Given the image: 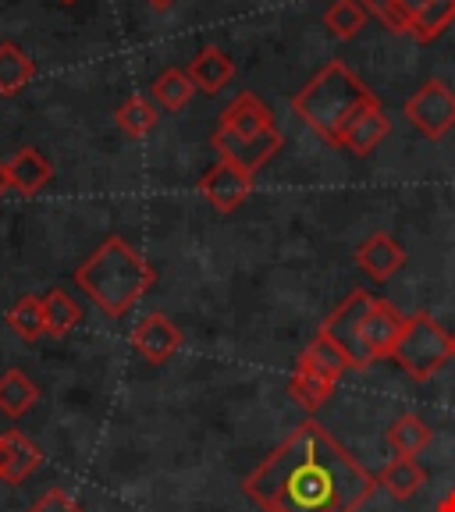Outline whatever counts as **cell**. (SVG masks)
Segmentation results:
<instances>
[{"label": "cell", "instance_id": "3", "mask_svg": "<svg viewBox=\"0 0 455 512\" xmlns=\"http://www.w3.org/2000/svg\"><path fill=\"white\" fill-rule=\"evenodd\" d=\"M75 285L107 317H125L157 285V271H153V264L132 242H125L121 235H111L79 264Z\"/></svg>", "mask_w": 455, "mask_h": 512}, {"label": "cell", "instance_id": "19", "mask_svg": "<svg viewBox=\"0 0 455 512\" xmlns=\"http://www.w3.org/2000/svg\"><path fill=\"white\" fill-rule=\"evenodd\" d=\"M384 438H388V448H392L395 456L416 459L434 441V434H431V427H427L416 413H402L399 420L388 427V434H384Z\"/></svg>", "mask_w": 455, "mask_h": 512}, {"label": "cell", "instance_id": "20", "mask_svg": "<svg viewBox=\"0 0 455 512\" xmlns=\"http://www.w3.org/2000/svg\"><path fill=\"white\" fill-rule=\"evenodd\" d=\"M150 96H153V104L164 107V111H182L192 96H196V86H192L185 68H168V72H160L157 79H153Z\"/></svg>", "mask_w": 455, "mask_h": 512}, {"label": "cell", "instance_id": "1", "mask_svg": "<svg viewBox=\"0 0 455 512\" xmlns=\"http://www.w3.org/2000/svg\"><path fill=\"white\" fill-rule=\"evenodd\" d=\"M264 512H360L377 477L317 420L288 434L242 484Z\"/></svg>", "mask_w": 455, "mask_h": 512}, {"label": "cell", "instance_id": "33", "mask_svg": "<svg viewBox=\"0 0 455 512\" xmlns=\"http://www.w3.org/2000/svg\"><path fill=\"white\" fill-rule=\"evenodd\" d=\"M61 4H75V0H61Z\"/></svg>", "mask_w": 455, "mask_h": 512}, {"label": "cell", "instance_id": "15", "mask_svg": "<svg viewBox=\"0 0 455 512\" xmlns=\"http://www.w3.org/2000/svg\"><path fill=\"white\" fill-rule=\"evenodd\" d=\"M296 370H306V374H317V377H328V381H342L345 370L349 367V356L331 342L328 335H313V342H306V349L299 352V367Z\"/></svg>", "mask_w": 455, "mask_h": 512}, {"label": "cell", "instance_id": "6", "mask_svg": "<svg viewBox=\"0 0 455 512\" xmlns=\"http://www.w3.org/2000/svg\"><path fill=\"white\" fill-rule=\"evenodd\" d=\"M392 360L399 363V370H406L413 381H427V377L438 374L448 360H455V335L445 331V324L434 320L431 313H409Z\"/></svg>", "mask_w": 455, "mask_h": 512}, {"label": "cell", "instance_id": "23", "mask_svg": "<svg viewBox=\"0 0 455 512\" xmlns=\"http://www.w3.org/2000/svg\"><path fill=\"white\" fill-rule=\"evenodd\" d=\"M370 11L363 8L360 0H335L328 11H324V25L331 29V36L342 43L356 40L363 32V25H367Z\"/></svg>", "mask_w": 455, "mask_h": 512}, {"label": "cell", "instance_id": "21", "mask_svg": "<svg viewBox=\"0 0 455 512\" xmlns=\"http://www.w3.org/2000/svg\"><path fill=\"white\" fill-rule=\"evenodd\" d=\"M43 317H47V335L64 338V335H72V331L79 328L82 306L75 303L64 288H50L47 296H43Z\"/></svg>", "mask_w": 455, "mask_h": 512}, {"label": "cell", "instance_id": "13", "mask_svg": "<svg viewBox=\"0 0 455 512\" xmlns=\"http://www.w3.org/2000/svg\"><path fill=\"white\" fill-rule=\"evenodd\" d=\"M388 132H392V121H388V114H384L381 104H374L352 118V125L345 128L342 146L349 153H356V157H370V153L388 139Z\"/></svg>", "mask_w": 455, "mask_h": 512}, {"label": "cell", "instance_id": "9", "mask_svg": "<svg viewBox=\"0 0 455 512\" xmlns=\"http://www.w3.org/2000/svg\"><path fill=\"white\" fill-rule=\"evenodd\" d=\"M132 345H136V352L143 360L168 363L171 356L182 349V331H178V324H171V317H164V313H146L136 328H132Z\"/></svg>", "mask_w": 455, "mask_h": 512}, {"label": "cell", "instance_id": "5", "mask_svg": "<svg viewBox=\"0 0 455 512\" xmlns=\"http://www.w3.org/2000/svg\"><path fill=\"white\" fill-rule=\"evenodd\" d=\"M281 143L285 139H281L278 125H274V111L249 89L224 107L217 132L210 136V146L217 150V157L228 160V164H239L249 175L264 168L267 160L281 150Z\"/></svg>", "mask_w": 455, "mask_h": 512}, {"label": "cell", "instance_id": "26", "mask_svg": "<svg viewBox=\"0 0 455 512\" xmlns=\"http://www.w3.org/2000/svg\"><path fill=\"white\" fill-rule=\"evenodd\" d=\"M331 392H335V381H328V377L306 374V370H296V374L288 377V395L303 409H310V413L324 406L331 399Z\"/></svg>", "mask_w": 455, "mask_h": 512}, {"label": "cell", "instance_id": "24", "mask_svg": "<svg viewBox=\"0 0 455 512\" xmlns=\"http://www.w3.org/2000/svg\"><path fill=\"white\" fill-rule=\"evenodd\" d=\"M114 121H118V128L125 132V136L143 139L157 128L160 114H157V104L146 100V96H128L125 104L118 107V114H114Z\"/></svg>", "mask_w": 455, "mask_h": 512}, {"label": "cell", "instance_id": "2", "mask_svg": "<svg viewBox=\"0 0 455 512\" xmlns=\"http://www.w3.org/2000/svg\"><path fill=\"white\" fill-rule=\"evenodd\" d=\"M402 328L406 313H399V306L370 296L367 288H356L324 317L320 335H328L349 356L352 370H370V363L392 360Z\"/></svg>", "mask_w": 455, "mask_h": 512}, {"label": "cell", "instance_id": "25", "mask_svg": "<svg viewBox=\"0 0 455 512\" xmlns=\"http://www.w3.org/2000/svg\"><path fill=\"white\" fill-rule=\"evenodd\" d=\"M8 328L15 331L25 342H40L47 335V317H43V299L36 296H22L15 306L8 310Z\"/></svg>", "mask_w": 455, "mask_h": 512}, {"label": "cell", "instance_id": "16", "mask_svg": "<svg viewBox=\"0 0 455 512\" xmlns=\"http://www.w3.org/2000/svg\"><path fill=\"white\" fill-rule=\"evenodd\" d=\"M427 484V473L420 470V463L409 456H395L384 463V470L377 473V488H384L395 502H409L416 491Z\"/></svg>", "mask_w": 455, "mask_h": 512}, {"label": "cell", "instance_id": "4", "mask_svg": "<svg viewBox=\"0 0 455 512\" xmlns=\"http://www.w3.org/2000/svg\"><path fill=\"white\" fill-rule=\"evenodd\" d=\"M374 104L381 100L370 93V86L356 79V72L345 61H328L292 96V111L299 114V121L313 128V136H320L328 146H342L352 118Z\"/></svg>", "mask_w": 455, "mask_h": 512}, {"label": "cell", "instance_id": "30", "mask_svg": "<svg viewBox=\"0 0 455 512\" xmlns=\"http://www.w3.org/2000/svg\"><path fill=\"white\" fill-rule=\"evenodd\" d=\"M11 189V175H8V164H4V160H0V196H4V192Z\"/></svg>", "mask_w": 455, "mask_h": 512}, {"label": "cell", "instance_id": "31", "mask_svg": "<svg viewBox=\"0 0 455 512\" xmlns=\"http://www.w3.org/2000/svg\"><path fill=\"white\" fill-rule=\"evenodd\" d=\"M438 512H455V488L448 491V495H445V498H441V502H438Z\"/></svg>", "mask_w": 455, "mask_h": 512}, {"label": "cell", "instance_id": "22", "mask_svg": "<svg viewBox=\"0 0 455 512\" xmlns=\"http://www.w3.org/2000/svg\"><path fill=\"white\" fill-rule=\"evenodd\" d=\"M455 22V0H431L420 15L409 22V32L416 43H434L438 36H445V29Z\"/></svg>", "mask_w": 455, "mask_h": 512}, {"label": "cell", "instance_id": "7", "mask_svg": "<svg viewBox=\"0 0 455 512\" xmlns=\"http://www.w3.org/2000/svg\"><path fill=\"white\" fill-rule=\"evenodd\" d=\"M409 125L427 139H445L455 128V89L441 79H427L406 100Z\"/></svg>", "mask_w": 455, "mask_h": 512}, {"label": "cell", "instance_id": "18", "mask_svg": "<svg viewBox=\"0 0 455 512\" xmlns=\"http://www.w3.org/2000/svg\"><path fill=\"white\" fill-rule=\"evenodd\" d=\"M32 79H36V61L18 43H0V96L22 93Z\"/></svg>", "mask_w": 455, "mask_h": 512}, {"label": "cell", "instance_id": "11", "mask_svg": "<svg viewBox=\"0 0 455 512\" xmlns=\"http://www.w3.org/2000/svg\"><path fill=\"white\" fill-rule=\"evenodd\" d=\"M189 79L196 89H203L207 96H217L228 82L235 79V61L228 54H224L217 43H207V47L200 50V54L189 61Z\"/></svg>", "mask_w": 455, "mask_h": 512}, {"label": "cell", "instance_id": "17", "mask_svg": "<svg viewBox=\"0 0 455 512\" xmlns=\"http://www.w3.org/2000/svg\"><path fill=\"white\" fill-rule=\"evenodd\" d=\"M40 402V388L32 384V377L25 370H4L0 374V413L18 420L25 416L32 406Z\"/></svg>", "mask_w": 455, "mask_h": 512}, {"label": "cell", "instance_id": "29", "mask_svg": "<svg viewBox=\"0 0 455 512\" xmlns=\"http://www.w3.org/2000/svg\"><path fill=\"white\" fill-rule=\"evenodd\" d=\"M360 4L370 11V15H377L381 22H388V15H392V4H395V0H360Z\"/></svg>", "mask_w": 455, "mask_h": 512}, {"label": "cell", "instance_id": "10", "mask_svg": "<svg viewBox=\"0 0 455 512\" xmlns=\"http://www.w3.org/2000/svg\"><path fill=\"white\" fill-rule=\"evenodd\" d=\"M43 463L40 445L22 434L18 427H11L8 434H0V480L4 484H22L29 473H36Z\"/></svg>", "mask_w": 455, "mask_h": 512}, {"label": "cell", "instance_id": "27", "mask_svg": "<svg viewBox=\"0 0 455 512\" xmlns=\"http://www.w3.org/2000/svg\"><path fill=\"white\" fill-rule=\"evenodd\" d=\"M29 512H86V509H82L79 498H72L68 491L50 488L47 495H40L36 502H32V509H29Z\"/></svg>", "mask_w": 455, "mask_h": 512}, {"label": "cell", "instance_id": "12", "mask_svg": "<svg viewBox=\"0 0 455 512\" xmlns=\"http://www.w3.org/2000/svg\"><path fill=\"white\" fill-rule=\"evenodd\" d=\"M356 264H360V271L370 274L374 281H388L402 264H406V249H402L388 232H377L356 249Z\"/></svg>", "mask_w": 455, "mask_h": 512}, {"label": "cell", "instance_id": "8", "mask_svg": "<svg viewBox=\"0 0 455 512\" xmlns=\"http://www.w3.org/2000/svg\"><path fill=\"white\" fill-rule=\"evenodd\" d=\"M253 185L256 178L249 171H242L239 164H228V160H217L214 168L200 178V192L221 214H235L253 196Z\"/></svg>", "mask_w": 455, "mask_h": 512}, {"label": "cell", "instance_id": "28", "mask_svg": "<svg viewBox=\"0 0 455 512\" xmlns=\"http://www.w3.org/2000/svg\"><path fill=\"white\" fill-rule=\"evenodd\" d=\"M427 4H431V0H395L392 15H388V22H384V25H388L392 32H409V22H413V18L420 15Z\"/></svg>", "mask_w": 455, "mask_h": 512}, {"label": "cell", "instance_id": "14", "mask_svg": "<svg viewBox=\"0 0 455 512\" xmlns=\"http://www.w3.org/2000/svg\"><path fill=\"white\" fill-rule=\"evenodd\" d=\"M8 175H11V189L22 192V196H36L54 178V164L36 146H25V150H18L8 160Z\"/></svg>", "mask_w": 455, "mask_h": 512}, {"label": "cell", "instance_id": "32", "mask_svg": "<svg viewBox=\"0 0 455 512\" xmlns=\"http://www.w3.org/2000/svg\"><path fill=\"white\" fill-rule=\"evenodd\" d=\"M146 4H150L153 11H171L178 4V0H146Z\"/></svg>", "mask_w": 455, "mask_h": 512}]
</instances>
